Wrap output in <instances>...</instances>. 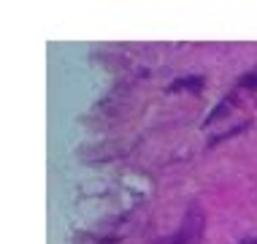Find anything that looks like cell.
Here are the masks:
<instances>
[{
  "mask_svg": "<svg viewBox=\"0 0 257 244\" xmlns=\"http://www.w3.org/2000/svg\"><path fill=\"white\" fill-rule=\"evenodd\" d=\"M206 85V79L203 76H179L176 82H171V87H168V93H179V90H190V93H200Z\"/></svg>",
  "mask_w": 257,
  "mask_h": 244,
  "instance_id": "7a4b0ae2",
  "label": "cell"
},
{
  "mask_svg": "<svg viewBox=\"0 0 257 244\" xmlns=\"http://www.w3.org/2000/svg\"><path fill=\"white\" fill-rule=\"evenodd\" d=\"M238 87L244 90H257V68H252V71H246L244 76L238 79Z\"/></svg>",
  "mask_w": 257,
  "mask_h": 244,
  "instance_id": "5b68a950",
  "label": "cell"
},
{
  "mask_svg": "<svg viewBox=\"0 0 257 244\" xmlns=\"http://www.w3.org/2000/svg\"><path fill=\"white\" fill-rule=\"evenodd\" d=\"M241 244H257V239H244V241H241Z\"/></svg>",
  "mask_w": 257,
  "mask_h": 244,
  "instance_id": "8992f818",
  "label": "cell"
},
{
  "mask_svg": "<svg viewBox=\"0 0 257 244\" xmlns=\"http://www.w3.org/2000/svg\"><path fill=\"white\" fill-rule=\"evenodd\" d=\"M206 233V214L198 204H190L182 217V225L176 228V233L171 236L165 244H200Z\"/></svg>",
  "mask_w": 257,
  "mask_h": 244,
  "instance_id": "6da1fadb",
  "label": "cell"
},
{
  "mask_svg": "<svg viewBox=\"0 0 257 244\" xmlns=\"http://www.w3.org/2000/svg\"><path fill=\"white\" fill-rule=\"evenodd\" d=\"M235 106H238V95H235V93H230V95H225V98H222V103H219V106H217V109L211 111V114L206 117V122H203V125H206V128H208V125H211V122H217V120H219L222 114H227V111H233Z\"/></svg>",
  "mask_w": 257,
  "mask_h": 244,
  "instance_id": "3957f363",
  "label": "cell"
},
{
  "mask_svg": "<svg viewBox=\"0 0 257 244\" xmlns=\"http://www.w3.org/2000/svg\"><path fill=\"white\" fill-rule=\"evenodd\" d=\"M249 128V122H241V125H235V128L230 130H225V133H219V136H214L211 141H208V146H214V144H219V141H225V138H230V136H238L241 130H246Z\"/></svg>",
  "mask_w": 257,
  "mask_h": 244,
  "instance_id": "277c9868",
  "label": "cell"
}]
</instances>
